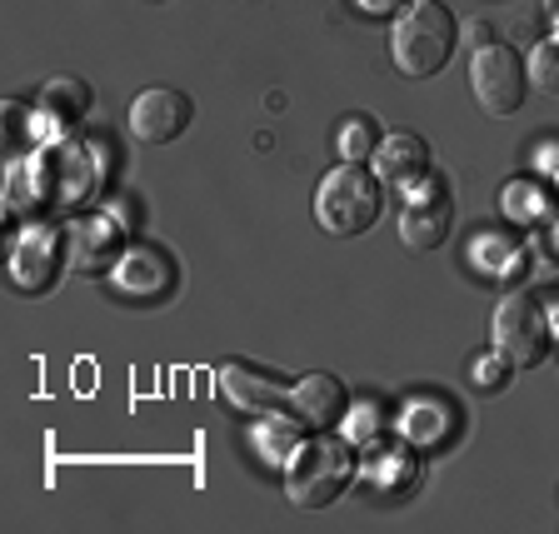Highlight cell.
<instances>
[{"label":"cell","instance_id":"cell-1","mask_svg":"<svg viewBox=\"0 0 559 534\" xmlns=\"http://www.w3.org/2000/svg\"><path fill=\"white\" fill-rule=\"evenodd\" d=\"M454 40H460V25L444 11L440 0H415L395 15V31H390V60L405 81H430L450 66Z\"/></svg>","mask_w":559,"mask_h":534},{"label":"cell","instance_id":"cell-2","mask_svg":"<svg viewBox=\"0 0 559 534\" xmlns=\"http://www.w3.org/2000/svg\"><path fill=\"white\" fill-rule=\"evenodd\" d=\"M314 221L330 235H340V240L365 235L380 221V175H370L355 161L325 170V180L314 186Z\"/></svg>","mask_w":559,"mask_h":534},{"label":"cell","instance_id":"cell-3","mask_svg":"<svg viewBox=\"0 0 559 534\" xmlns=\"http://www.w3.org/2000/svg\"><path fill=\"white\" fill-rule=\"evenodd\" d=\"M355 479V450L349 440H305L285 465V495L300 510H325L345 495V485Z\"/></svg>","mask_w":559,"mask_h":534},{"label":"cell","instance_id":"cell-4","mask_svg":"<svg viewBox=\"0 0 559 534\" xmlns=\"http://www.w3.org/2000/svg\"><path fill=\"white\" fill-rule=\"evenodd\" d=\"M31 175H35V195L46 200V205L75 210V205H91L95 200L100 161H95V151L81 145V140H56L50 151H40L31 161Z\"/></svg>","mask_w":559,"mask_h":534},{"label":"cell","instance_id":"cell-5","mask_svg":"<svg viewBox=\"0 0 559 534\" xmlns=\"http://www.w3.org/2000/svg\"><path fill=\"white\" fill-rule=\"evenodd\" d=\"M495 349H500L514 370H530V365L545 360L549 320H545V305L530 290H514L500 300V310H495Z\"/></svg>","mask_w":559,"mask_h":534},{"label":"cell","instance_id":"cell-6","mask_svg":"<svg viewBox=\"0 0 559 534\" xmlns=\"http://www.w3.org/2000/svg\"><path fill=\"white\" fill-rule=\"evenodd\" d=\"M524 60L514 56L510 46H479L475 56H469V91H475V100L485 105V116H514L524 105Z\"/></svg>","mask_w":559,"mask_h":534},{"label":"cell","instance_id":"cell-7","mask_svg":"<svg viewBox=\"0 0 559 534\" xmlns=\"http://www.w3.org/2000/svg\"><path fill=\"white\" fill-rule=\"evenodd\" d=\"M175 285V260L155 245H130L120 250L116 265H110V295L130 305H155L160 295H170Z\"/></svg>","mask_w":559,"mask_h":534},{"label":"cell","instance_id":"cell-8","mask_svg":"<svg viewBox=\"0 0 559 534\" xmlns=\"http://www.w3.org/2000/svg\"><path fill=\"white\" fill-rule=\"evenodd\" d=\"M190 120H195L190 95L186 91H170V85L140 91L135 105H130V135L145 140V145H170V140H180Z\"/></svg>","mask_w":559,"mask_h":534},{"label":"cell","instance_id":"cell-9","mask_svg":"<svg viewBox=\"0 0 559 534\" xmlns=\"http://www.w3.org/2000/svg\"><path fill=\"white\" fill-rule=\"evenodd\" d=\"M450 225H454V205H450L444 180H425V186L405 200V210H400V240H405L409 250H440Z\"/></svg>","mask_w":559,"mask_h":534},{"label":"cell","instance_id":"cell-10","mask_svg":"<svg viewBox=\"0 0 559 534\" xmlns=\"http://www.w3.org/2000/svg\"><path fill=\"white\" fill-rule=\"evenodd\" d=\"M215 390H221V400L235 415H275V410L285 405V384H280L275 375H265L260 365H245V360L221 365Z\"/></svg>","mask_w":559,"mask_h":534},{"label":"cell","instance_id":"cell-11","mask_svg":"<svg viewBox=\"0 0 559 534\" xmlns=\"http://www.w3.org/2000/svg\"><path fill=\"white\" fill-rule=\"evenodd\" d=\"M60 260H66V235L50 230V225H31L11 256V275L25 295L50 290L60 275Z\"/></svg>","mask_w":559,"mask_h":534},{"label":"cell","instance_id":"cell-12","mask_svg":"<svg viewBox=\"0 0 559 534\" xmlns=\"http://www.w3.org/2000/svg\"><path fill=\"white\" fill-rule=\"evenodd\" d=\"M66 265L75 270H110L120 256V240H116V221H105V215H75L66 225Z\"/></svg>","mask_w":559,"mask_h":534},{"label":"cell","instance_id":"cell-13","mask_svg":"<svg viewBox=\"0 0 559 534\" xmlns=\"http://www.w3.org/2000/svg\"><path fill=\"white\" fill-rule=\"evenodd\" d=\"M290 405H295V415H300L305 425L330 430V425H340V419H345L349 395H345V384H340L335 375H305V380L290 390Z\"/></svg>","mask_w":559,"mask_h":534},{"label":"cell","instance_id":"cell-14","mask_svg":"<svg viewBox=\"0 0 559 534\" xmlns=\"http://www.w3.org/2000/svg\"><path fill=\"white\" fill-rule=\"evenodd\" d=\"M370 161H374L380 180H390V186H415V180H425V170H430V145L419 135H409V130H400V135L380 140V151H374Z\"/></svg>","mask_w":559,"mask_h":534},{"label":"cell","instance_id":"cell-15","mask_svg":"<svg viewBox=\"0 0 559 534\" xmlns=\"http://www.w3.org/2000/svg\"><path fill=\"white\" fill-rule=\"evenodd\" d=\"M35 110H40V120H46V126H75V120L91 110V85L75 81V75H56V81L40 85Z\"/></svg>","mask_w":559,"mask_h":534},{"label":"cell","instance_id":"cell-16","mask_svg":"<svg viewBox=\"0 0 559 534\" xmlns=\"http://www.w3.org/2000/svg\"><path fill=\"white\" fill-rule=\"evenodd\" d=\"M365 479H370L380 500H400V495L415 489V460L405 454V444H384V450H374L365 460Z\"/></svg>","mask_w":559,"mask_h":534},{"label":"cell","instance_id":"cell-17","mask_svg":"<svg viewBox=\"0 0 559 534\" xmlns=\"http://www.w3.org/2000/svg\"><path fill=\"white\" fill-rule=\"evenodd\" d=\"M400 430H405L409 444H440L444 430H450V410L440 400H409L405 415H400Z\"/></svg>","mask_w":559,"mask_h":534},{"label":"cell","instance_id":"cell-18","mask_svg":"<svg viewBox=\"0 0 559 534\" xmlns=\"http://www.w3.org/2000/svg\"><path fill=\"white\" fill-rule=\"evenodd\" d=\"M380 151V126H374L370 116H349L345 126H340V155L345 161H370V155Z\"/></svg>","mask_w":559,"mask_h":534},{"label":"cell","instance_id":"cell-19","mask_svg":"<svg viewBox=\"0 0 559 534\" xmlns=\"http://www.w3.org/2000/svg\"><path fill=\"white\" fill-rule=\"evenodd\" d=\"M530 85L545 95H559V35H549L530 50Z\"/></svg>","mask_w":559,"mask_h":534},{"label":"cell","instance_id":"cell-20","mask_svg":"<svg viewBox=\"0 0 559 534\" xmlns=\"http://www.w3.org/2000/svg\"><path fill=\"white\" fill-rule=\"evenodd\" d=\"M510 370L514 365L504 360L500 349H495V355H475V360H469V384H475V390H504Z\"/></svg>","mask_w":559,"mask_h":534},{"label":"cell","instance_id":"cell-21","mask_svg":"<svg viewBox=\"0 0 559 534\" xmlns=\"http://www.w3.org/2000/svg\"><path fill=\"white\" fill-rule=\"evenodd\" d=\"M504 210H510L514 221H535L545 205H539V190H535V186L514 180V186H504Z\"/></svg>","mask_w":559,"mask_h":534},{"label":"cell","instance_id":"cell-22","mask_svg":"<svg viewBox=\"0 0 559 534\" xmlns=\"http://www.w3.org/2000/svg\"><path fill=\"white\" fill-rule=\"evenodd\" d=\"M349 5H355L360 15H374V21H380V15H400V11H405V0H349Z\"/></svg>","mask_w":559,"mask_h":534},{"label":"cell","instance_id":"cell-23","mask_svg":"<svg viewBox=\"0 0 559 534\" xmlns=\"http://www.w3.org/2000/svg\"><path fill=\"white\" fill-rule=\"evenodd\" d=\"M545 15H549V25H555V35H559V0H545Z\"/></svg>","mask_w":559,"mask_h":534}]
</instances>
